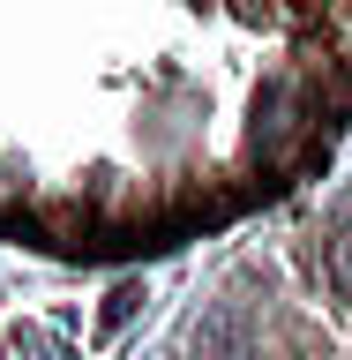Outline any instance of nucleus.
<instances>
[{
	"mask_svg": "<svg viewBox=\"0 0 352 360\" xmlns=\"http://www.w3.org/2000/svg\"><path fill=\"white\" fill-rule=\"evenodd\" d=\"M202 353H218V360H247L240 323H233V315H210V323H202Z\"/></svg>",
	"mask_w": 352,
	"mask_h": 360,
	"instance_id": "1",
	"label": "nucleus"
},
{
	"mask_svg": "<svg viewBox=\"0 0 352 360\" xmlns=\"http://www.w3.org/2000/svg\"><path fill=\"white\" fill-rule=\"evenodd\" d=\"M135 300H143V285H112V300H105V330H112V323H128Z\"/></svg>",
	"mask_w": 352,
	"mask_h": 360,
	"instance_id": "2",
	"label": "nucleus"
},
{
	"mask_svg": "<svg viewBox=\"0 0 352 360\" xmlns=\"http://www.w3.org/2000/svg\"><path fill=\"white\" fill-rule=\"evenodd\" d=\"M330 270H337V285H352V225L330 240Z\"/></svg>",
	"mask_w": 352,
	"mask_h": 360,
	"instance_id": "3",
	"label": "nucleus"
}]
</instances>
